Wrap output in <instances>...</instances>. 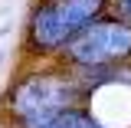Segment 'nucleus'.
Segmentation results:
<instances>
[{
	"label": "nucleus",
	"instance_id": "obj_4",
	"mask_svg": "<svg viewBox=\"0 0 131 128\" xmlns=\"http://www.w3.org/2000/svg\"><path fill=\"white\" fill-rule=\"evenodd\" d=\"M39 128H102V125H98L92 115L79 112V109H69V112L56 115L52 122H46V125H39Z\"/></svg>",
	"mask_w": 131,
	"mask_h": 128
},
{
	"label": "nucleus",
	"instance_id": "obj_2",
	"mask_svg": "<svg viewBox=\"0 0 131 128\" xmlns=\"http://www.w3.org/2000/svg\"><path fill=\"white\" fill-rule=\"evenodd\" d=\"M75 95H79L75 85L66 76H30L26 82L16 85L10 105H13V115L23 125L39 128L46 122H52L56 115L69 112Z\"/></svg>",
	"mask_w": 131,
	"mask_h": 128
},
{
	"label": "nucleus",
	"instance_id": "obj_3",
	"mask_svg": "<svg viewBox=\"0 0 131 128\" xmlns=\"http://www.w3.org/2000/svg\"><path fill=\"white\" fill-rule=\"evenodd\" d=\"M72 63L85 66V69H102L118 59L131 56V26L121 20H102L92 23L66 46Z\"/></svg>",
	"mask_w": 131,
	"mask_h": 128
},
{
	"label": "nucleus",
	"instance_id": "obj_5",
	"mask_svg": "<svg viewBox=\"0 0 131 128\" xmlns=\"http://www.w3.org/2000/svg\"><path fill=\"white\" fill-rule=\"evenodd\" d=\"M115 10H118V16H121V23L131 26V0H115Z\"/></svg>",
	"mask_w": 131,
	"mask_h": 128
},
{
	"label": "nucleus",
	"instance_id": "obj_1",
	"mask_svg": "<svg viewBox=\"0 0 131 128\" xmlns=\"http://www.w3.org/2000/svg\"><path fill=\"white\" fill-rule=\"evenodd\" d=\"M105 10V0H52L43 10H36L30 23V40L39 49L69 46L92 20Z\"/></svg>",
	"mask_w": 131,
	"mask_h": 128
}]
</instances>
